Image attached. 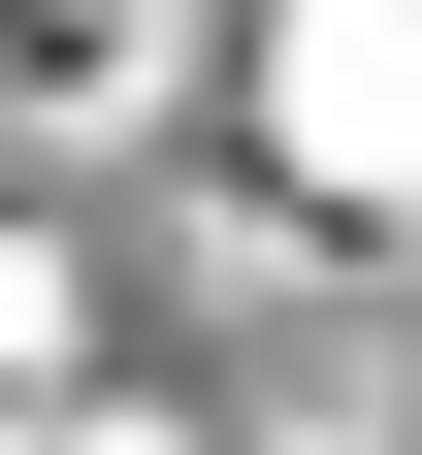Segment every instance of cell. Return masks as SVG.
Wrapping results in <instances>:
<instances>
[{
	"label": "cell",
	"instance_id": "obj_1",
	"mask_svg": "<svg viewBox=\"0 0 422 455\" xmlns=\"http://www.w3.org/2000/svg\"><path fill=\"white\" fill-rule=\"evenodd\" d=\"M292 131H325V163H422V33H390V0L292 33Z\"/></svg>",
	"mask_w": 422,
	"mask_h": 455
}]
</instances>
